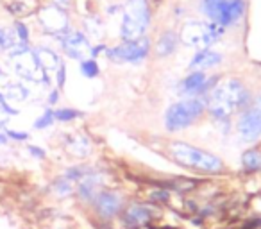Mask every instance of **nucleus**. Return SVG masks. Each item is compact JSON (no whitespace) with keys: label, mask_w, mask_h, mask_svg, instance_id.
Returning <instances> with one entry per match:
<instances>
[{"label":"nucleus","mask_w":261,"mask_h":229,"mask_svg":"<svg viewBox=\"0 0 261 229\" xmlns=\"http://www.w3.org/2000/svg\"><path fill=\"white\" fill-rule=\"evenodd\" d=\"M243 9H245L243 0H225V8H224V13H222V18L218 26L227 27V26H231V23H234L236 20L243 15Z\"/></svg>","instance_id":"13"},{"label":"nucleus","mask_w":261,"mask_h":229,"mask_svg":"<svg viewBox=\"0 0 261 229\" xmlns=\"http://www.w3.org/2000/svg\"><path fill=\"white\" fill-rule=\"evenodd\" d=\"M175 45H177V34L174 33H165L163 36L160 38L156 45V54L158 56H168L174 52Z\"/></svg>","instance_id":"19"},{"label":"nucleus","mask_w":261,"mask_h":229,"mask_svg":"<svg viewBox=\"0 0 261 229\" xmlns=\"http://www.w3.org/2000/svg\"><path fill=\"white\" fill-rule=\"evenodd\" d=\"M2 77H4V68L0 66V79H2Z\"/></svg>","instance_id":"33"},{"label":"nucleus","mask_w":261,"mask_h":229,"mask_svg":"<svg viewBox=\"0 0 261 229\" xmlns=\"http://www.w3.org/2000/svg\"><path fill=\"white\" fill-rule=\"evenodd\" d=\"M58 41L65 50V54L72 59H83L84 56L91 52V45L88 38L83 33H77V31L68 29L66 33L59 34Z\"/></svg>","instance_id":"8"},{"label":"nucleus","mask_w":261,"mask_h":229,"mask_svg":"<svg viewBox=\"0 0 261 229\" xmlns=\"http://www.w3.org/2000/svg\"><path fill=\"white\" fill-rule=\"evenodd\" d=\"M150 218H152V211H150L149 208L135 204V206H130L129 210L125 211V215H123V224H125L127 227H142Z\"/></svg>","instance_id":"11"},{"label":"nucleus","mask_w":261,"mask_h":229,"mask_svg":"<svg viewBox=\"0 0 261 229\" xmlns=\"http://www.w3.org/2000/svg\"><path fill=\"white\" fill-rule=\"evenodd\" d=\"M97 186H98V177L97 175L88 174L86 177H83L79 181V188H77V192H79V195L83 197V199L90 200V199H93L95 193H97Z\"/></svg>","instance_id":"17"},{"label":"nucleus","mask_w":261,"mask_h":229,"mask_svg":"<svg viewBox=\"0 0 261 229\" xmlns=\"http://www.w3.org/2000/svg\"><path fill=\"white\" fill-rule=\"evenodd\" d=\"M202 13L211 20L213 23H220L222 13H224L225 8V0H202Z\"/></svg>","instance_id":"16"},{"label":"nucleus","mask_w":261,"mask_h":229,"mask_svg":"<svg viewBox=\"0 0 261 229\" xmlns=\"http://www.w3.org/2000/svg\"><path fill=\"white\" fill-rule=\"evenodd\" d=\"M2 93L6 95V98H8L9 102H13V100H15V102H23V100H27V98H29V90H27L22 83L8 84Z\"/></svg>","instance_id":"18"},{"label":"nucleus","mask_w":261,"mask_h":229,"mask_svg":"<svg viewBox=\"0 0 261 229\" xmlns=\"http://www.w3.org/2000/svg\"><path fill=\"white\" fill-rule=\"evenodd\" d=\"M243 167L247 170H261V152L259 150H247L242 158Z\"/></svg>","instance_id":"20"},{"label":"nucleus","mask_w":261,"mask_h":229,"mask_svg":"<svg viewBox=\"0 0 261 229\" xmlns=\"http://www.w3.org/2000/svg\"><path fill=\"white\" fill-rule=\"evenodd\" d=\"M152 199H156V200H167L168 199V193L167 192H163V193H152Z\"/></svg>","instance_id":"31"},{"label":"nucleus","mask_w":261,"mask_h":229,"mask_svg":"<svg viewBox=\"0 0 261 229\" xmlns=\"http://www.w3.org/2000/svg\"><path fill=\"white\" fill-rule=\"evenodd\" d=\"M56 83H58V88H63L66 83V66L65 63L59 65V68L56 70Z\"/></svg>","instance_id":"28"},{"label":"nucleus","mask_w":261,"mask_h":229,"mask_svg":"<svg viewBox=\"0 0 261 229\" xmlns=\"http://www.w3.org/2000/svg\"><path fill=\"white\" fill-rule=\"evenodd\" d=\"M9 143V138L6 135V131H0V145H8Z\"/></svg>","instance_id":"32"},{"label":"nucleus","mask_w":261,"mask_h":229,"mask_svg":"<svg viewBox=\"0 0 261 229\" xmlns=\"http://www.w3.org/2000/svg\"><path fill=\"white\" fill-rule=\"evenodd\" d=\"M238 133L243 142H254L261 136V100L242 115L238 120Z\"/></svg>","instance_id":"9"},{"label":"nucleus","mask_w":261,"mask_h":229,"mask_svg":"<svg viewBox=\"0 0 261 229\" xmlns=\"http://www.w3.org/2000/svg\"><path fill=\"white\" fill-rule=\"evenodd\" d=\"M204 104L197 98H188V100H182L174 104L167 111V117H165V125H167L168 131H181V129L192 125L197 118L202 115Z\"/></svg>","instance_id":"4"},{"label":"nucleus","mask_w":261,"mask_h":229,"mask_svg":"<svg viewBox=\"0 0 261 229\" xmlns=\"http://www.w3.org/2000/svg\"><path fill=\"white\" fill-rule=\"evenodd\" d=\"M38 20H40V26L43 27L45 33L52 34L54 38H58L59 34L66 33V31L70 29L68 16H66L65 9L59 8L58 4H52V6H47V8L40 9Z\"/></svg>","instance_id":"7"},{"label":"nucleus","mask_w":261,"mask_h":229,"mask_svg":"<svg viewBox=\"0 0 261 229\" xmlns=\"http://www.w3.org/2000/svg\"><path fill=\"white\" fill-rule=\"evenodd\" d=\"M106 54L115 63H138L149 54V40L140 38L135 41H123L122 45H116V47L106 50Z\"/></svg>","instance_id":"6"},{"label":"nucleus","mask_w":261,"mask_h":229,"mask_svg":"<svg viewBox=\"0 0 261 229\" xmlns=\"http://www.w3.org/2000/svg\"><path fill=\"white\" fill-rule=\"evenodd\" d=\"M56 122V118H54V109H45L43 113H41L40 117L34 120V124H33V128L36 129V131H41V129H47V128H50L52 124Z\"/></svg>","instance_id":"21"},{"label":"nucleus","mask_w":261,"mask_h":229,"mask_svg":"<svg viewBox=\"0 0 261 229\" xmlns=\"http://www.w3.org/2000/svg\"><path fill=\"white\" fill-rule=\"evenodd\" d=\"M122 206V197L115 192H104L97 197V211L102 217H113Z\"/></svg>","instance_id":"10"},{"label":"nucleus","mask_w":261,"mask_h":229,"mask_svg":"<svg viewBox=\"0 0 261 229\" xmlns=\"http://www.w3.org/2000/svg\"><path fill=\"white\" fill-rule=\"evenodd\" d=\"M58 100H59V91H58V90H52V91H50V97H48V104L54 106Z\"/></svg>","instance_id":"30"},{"label":"nucleus","mask_w":261,"mask_h":229,"mask_svg":"<svg viewBox=\"0 0 261 229\" xmlns=\"http://www.w3.org/2000/svg\"><path fill=\"white\" fill-rule=\"evenodd\" d=\"M77 117H81V113L77 109H70V108H61V109H56L54 111V118L59 122H70V120H75Z\"/></svg>","instance_id":"24"},{"label":"nucleus","mask_w":261,"mask_h":229,"mask_svg":"<svg viewBox=\"0 0 261 229\" xmlns=\"http://www.w3.org/2000/svg\"><path fill=\"white\" fill-rule=\"evenodd\" d=\"M249 102V93L238 83V81H229V83L217 86L210 97V111L217 118H227L232 111L243 108Z\"/></svg>","instance_id":"1"},{"label":"nucleus","mask_w":261,"mask_h":229,"mask_svg":"<svg viewBox=\"0 0 261 229\" xmlns=\"http://www.w3.org/2000/svg\"><path fill=\"white\" fill-rule=\"evenodd\" d=\"M66 147H68V150L73 156H86V152H88V142L84 138H81V136L72 138L66 143Z\"/></svg>","instance_id":"22"},{"label":"nucleus","mask_w":261,"mask_h":229,"mask_svg":"<svg viewBox=\"0 0 261 229\" xmlns=\"http://www.w3.org/2000/svg\"><path fill=\"white\" fill-rule=\"evenodd\" d=\"M207 88L206 84V75L202 72H192V75H188L182 81V91L186 95H197L202 93Z\"/></svg>","instance_id":"14"},{"label":"nucleus","mask_w":261,"mask_h":229,"mask_svg":"<svg viewBox=\"0 0 261 229\" xmlns=\"http://www.w3.org/2000/svg\"><path fill=\"white\" fill-rule=\"evenodd\" d=\"M27 152H29L34 160H45V156H47L45 149H41V147H38V145H27Z\"/></svg>","instance_id":"29"},{"label":"nucleus","mask_w":261,"mask_h":229,"mask_svg":"<svg viewBox=\"0 0 261 229\" xmlns=\"http://www.w3.org/2000/svg\"><path fill=\"white\" fill-rule=\"evenodd\" d=\"M6 135H8L9 142H27V140L31 138L29 133L25 131H16V129H6Z\"/></svg>","instance_id":"27"},{"label":"nucleus","mask_w":261,"mask_h":229,"mask_svg":"<svg viewBox=\"0 0 261 229\" xmlns=\"http://www.w3.org/2000/svg\"><path fill=\"white\" fill-rule=\"evenodd\" d=\"M33 54H34L38 65H40V68L43 70V72H56V70L59 68V65H61V61H59V56L56 54L54 50L47 48V47L33 48Z\"/></svg>","instance_id":"12"},{"label":"nucleus","mask_w":261,"mask_h":229,"mask_svg":"<svg viewBox=\"0 0 261 229\" xmlns=\"http://www.w3.org/2000/svg\"><path fill=\"white\" fill-rule=\"evenodd\" d=\"M81 73H83L84 77H88V79H91V77L98 75V65L95 59H84V61H81Z\"/></svg>","instance_id":"25"},{"label":"nucleus","mask_w":261,"mask_h":229,"mask_svg":"<svg viewBox=\"0 0 261 229\" xmlns=\"http://www.w3.org/2000/svg\"><path fill=\"white\" fill-rule=\"evenodd\" d=\"M149 4L147 0H127L123 6L122 38L125 41H135L143 38L149 26Z\"/></svg>","instance_id":"2"},{"label":"nucleus","mask_w":261,"mask_h":229,"mask_svg":"<svg viewBox=\"0 0 261 229\" xmlns=\"http://www.w3.org/2000/svg\"><path fill=\"white\" fill-rule=\"evenodd\" d=\"M13 29H15L16 38H18L20 43H25V45L31 43V29H29V26H27L25 22H22V20H15V23H13Z\"/></svg>","instance_id":"23"},{"label":"nucleus","mask_w":261,"mask_h":229,"mask_svg":"<svg viewBox=\"0 0 261 229\" xmlns=\"http://www.w3.org/2000/svg\"><path fill=\"white\" fill-rule=\"evenodd\" d=\"M222 34V27L218 23H199L192 22L186 23L181 31V40L182 43L190 45L195 48H207L211 43H215L218 36Z\"/></svg>","instance_id":"5"},{"label":"nucleus","mask_w":261,"mask_h":229,"mask_svg":"<svg viewBox=\"0 0 261 229\" xmlns=\"http://www.w3.org/2000/svg\"><path fill=\"white\" fill-rule=\"evenodd\" d=\"M170 152L177 163L185 165V167H193L204 172H218L222 170V161L217 156L200 150L197 147L186 145L181 142H174L170 145Z\"/></svg>","instance_id":"3"},{"label":"nucleus","mask_w":261,"mask_h":229,"mask_svg":"<svg viewBox=\"0 0 261 229\" xmlns=\"http://www.w3.org/2000/svg\"><path fill=\"white\" fill-rule=\"evenodd\" d=\"M220 59H222L220 54L204 48V50H200L195 54V58H193L192 63H190V68H210V66L220 63Z\"/></svg>","instance_id":"15"},{"label":"nucleus","mask_w":261,"mask_h":229,"mask_svg":"<svg viewBox=\"0 0 261 229\" xmlns=\"http://www.w3.org/2000/svg\"><path fill=\"white\" fill-rule=\"evenodd\" d=\"M54 190L58 195H70V193H72V181L66 177L58 179V181L54 183Z\"/></svg>","instance_id":"26"}]
</instances>
